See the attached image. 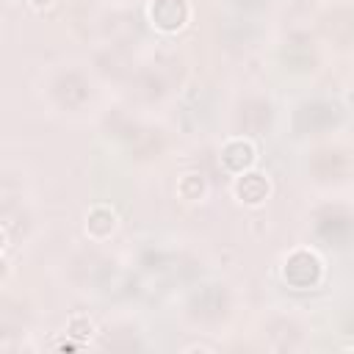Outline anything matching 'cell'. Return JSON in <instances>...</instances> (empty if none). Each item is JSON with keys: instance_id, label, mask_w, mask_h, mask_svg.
<instances>
[{"instance_id": "cell-15", "label": "cell", "mask_w": 354, "mask_h": 354, "mask_svg": "<svg viewBox=\"0 0 354 354\" xmlns=\"http://www.w3.org/2000/svg\"><path fill=\"white\" fill-rule=\"evenodd\" d=\"M266 194H268V183L260 174H246L238 183V196L246 199V202H260Z\"/></svg>"}, {"instance_id": "cell-14", "label": "cell", "mask_w": 354, "mask_h": 354, "mask_svg": "<svg viewBox=\"0 0 354 354\" xmlns=\"http://www.w3.org/2000/svg\"><path fill=\"white\" fill-rule=\"evenodd\" d=\"M75 274H77L83 282H102V279L111 274V268H108V263H105L102 257L88 254V257H83V263L75 268Z\"/></svg>"}, {"instance_id": "cell-4", "label": "cell", "mask_w": 354, "mask_h": 354, "mask_svg": "<svg viewBox=\"0 0 354 354\" xmlns=\"http://www.w3.org/2000/svg\"><path fill=\"white\" fill-rule=\"evenodd\" d=\"M227 307H230V296L218 285H207V288L196 290L194 299H191V313H194V318H202V321H218V318H224L227 315Z\"/></svg>"}, {"instance_id": "cell-20", "label": "cell", "mask_w": 354, "mask_h": 354, "mask_svg": "<svg viewBox=\"0 0 354 354\" xmlns=\"http://www.w3.org/2000/svg\"><path fill=\"white\" fill-rule=\"evenodd\" d=\"M346 332H348V335H354V313L346 318Z\"/></svg>"}, {"instance_id": "cell-11", "label": "cell", "mask_w": 354, "mask_h": 354, "mask_svg": "<svg viewBox=\"0 0 354 354\" xmlns=\"http://www.w3.org/2000/svg\"><path fill=\"white\" fill-rule=\"evenodd\" d=\"M185 3L183 0H155L152 3V19L166 28V30H174L185 22Z\"/></svg>"}, {"instance_id": "cell-12", "label": "cell", "mask_w": 354, "mask_h": 354, "mask_svg": "<svg viewBox=\"0 0 354 354\" xmlns=\"http://www.w3.org/2000/svg\"><path fill=\"white\" fill-rule=\"evenodd\" d=\"M268 337H271L274 348H279V351L296 348V343H299V326L290 324V321H274L268 326Z\"/></svg>"}, {"instance_id": "cell-6", "label": "cell", "mask_w": 354, "mask_h": 354, "mask_svg": "<svg viewBox=\"0 0 354 354\" xmlns=\"http://www.w3.org/2000/svg\"><path fill=\"white\" fill-rule=\"evenodd\" d=\"M321 268H318V260L307 252H296L288 257L285 263V279L293 285V288H310L315 279H318Z\"/></svg>"}, {"instance_id": "cell-16", "label": "cell", "mask_w": 354, "mask_h": 354, "mask_svg": "<svg viewBox=\"0 0 354 354\" xmlns=\"http://www.w3.org/2000/svg\"><path fill=\"white\" fill-rule=\"evenodd\" d=\"M224 163L230 166V169H235V171H241L243 166H249L252 163V147L249 144H243V141H235V144H230L227 149H224Z\"/></svg>"}, {"instance_id": "cell-2", "label": "cell", "mask_w": 354, "mask_h": 354, "mask_svg": "<svg viewBox=\"0 0 354 354\" xmlns=\"http://www.w3.org/2000/svg\"><path fill=\"white\" fill-rule=\"evenodd\" d=\"M315 232L329 243H348L354 238V213L346 207H324L315 216Z\"/></svg>"}, {"instance_id": "cell-10", "label": "cell", "mask_w": 354, "mask_h": 354, "mask_svg": "<svg viewBox=\"0 0 354 354\" xmlns=\"http://www.w3.org/2000/svg\"><path fill=\"white\" fill-rule=\"evenodd\" d=\"M282 61L290 69H310L315 64V50L307 36H290L282 47Z\"/></svg>"}, {"instance_id": "cell-3", "label": "cell", "mask_w": 354, "mask_h": 354, "mask_svg": "<svg viewBox=\"0 0 354 354\" xmlns=\"http://www.w3.org/2000/svg\"><path fill=\"white\" fill-rule=\"evenodd\" d=\"M340 111L332 102H307L296 111V130L299 133H321L337 124Z\"/></svg>"}, {"instance_id": "cell-1", "label": "cell", "mask_w": 354, "mask_h": 354, "mask_svg": "<svg viewBox=\"0 0 354 354\" xmlns=\"http://www.w3.org/2000/svg\"><path fill=\"white\" fill-rule=\"evenodd\" d=\"M180 80V64L174 58H158L149 66H144L136 77V94L141 100H158L163 97L174 83Z\"/></svg>"}, {"instance_id": "cell-7", "label": "cell", "mask_w": 354, "mask_h": 354, "mask_svg": "<svg viewBox=\"0 0 354 354\" xmlns=\"http://www.w3.org/2000/svg\"><path fill=\"white\" fill-rule=\"evenodd\" d=\"M321 30L329 41L348 44V41H354V14L346 8H332L321 17Z\"/></svg>"}, {"instance_id": "cell-18", "label": "cell", "mask_w": 354, "mask_h": 354, "mask_svg": "<svg viewBox=\"0 0 354 354\" xmlns=\"http://www.w3.org/2000/svg\"><path fill=\"white\" fill-rule=\"evenodd\" d=\"M88 227H91V232H97V235H105V232L113 227V218H111V213H105V210H94V213H91V221H88Z\"/></svg>"}, {"instance_id": "cell-19", "label": "cell", "mask_w": 354, "mask_h": 354, "mask_svg": "<svg viewBox=\"0 0 354 354\" xmlns=\"http://www.w3.org/2000/svg\"><path fill=\"white\" fill-rule=\"evenodd\" d=\"M238 6H243V8H257V6H263V0H235Z\"/></svg>"}, {"instance_id": "cell-21", "label": "cell", "mask_w": 354, "mask_h": 354, "mask_svg": "<svg viewBox=\"0 0 354 354\" xmlns=\"http://www.w3.org/2000/svg\"><path fill=\"white\" fill-rule=\"evenodd\" d=\"M36 3H47V0H36Z\"/></svg>"}, {"instance_id": "cell-5", "label": "cell", "mask_w": 354, "mask_h": 354, "mask_svg": "<svg viewBox=\"0 0 354 354\" xmlns=\"http://www.w3.org/2000/svg\"><path fill=\"white\" fill-rule=\"evenodd\" d=\"M310 171L318 180H343L348 171V155L343 149H318L310 158Z\"/></svg>"}, {"instance_id": "cell-13", "label": "cell", "mask_w": 354, "mask_h": 354, "mask_svg": "<svg viewBox=\"0 0 354 354\" xmlns=\"http://www.w3.org/2000/svg\"><path fill=\"white\" fill-rule=\"evenodd\" d=\"M130 147H133L136 158H152L163 149V138H160L158 130H138L136 138L130 141Z\"/></svg>"}, {"instance_id": "cell-8", "label": "cell", "mask_w": 354, "mask_h": 354, "mask_svg": "<svg viewBox=\"0 0 354 354\" xmlns=\"http://www.w3.org/2000/svg\"><path fill=\"white\" fill-rule=\"evenodd\" d=\"M268 124H271V108H268V102H263V100H246L238 108V127L243 133L260 136Z\"/></svg>"}, {"instance_id": "cell-9", "label": "cell", "mask_w": 354, "mask_h": 354, "mask_svg": "<svg viewBox=\"0 0 354 354\" xmlns=\"http://www.w3.org/2000/svg\"><path fill=\"white\" fill-rule=\"evenodd\" d=\"M55 97H58V102L66 105V108H83V105L88 102L91 91H88V83H86L80 75L69 72V75L58 77V83H55Z\"/></svg>"}, {"instance_id": "cell-17", "label": "cell", "mask_w": 354, "mask_h": 354, "mask_svg": "<svg viewBox=\"0 0 354 354\" xmlns=\"http://www.w3.org/2000/svg\"><path fill=\"white\" fill-rule=\"evenodd\" d=\"M102 69L108 75H124L127 72V58L119 53V50H111L105 58H102Z\"/></svg>"}]
</instances>
